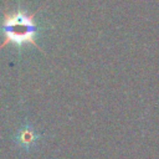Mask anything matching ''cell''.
<instances>
[{
	"instance_id": "cell-2",
	"label": "cell",
	"mask_w": 159,
	"mask_h": 159,
	"mask_svg": "<svg viewBox=\"0 0 159 159\" xmlns=\"http://www.w3.org/2000/svg\"><path fill=\"white\" fill-rule=\"evenodd\" d=\"M42 139V134L31 124L30 122H25L20 125V128L14 134L15 144L24 149L25 152H30L36 148Z\"/></svg>"
},
{
	"instance_id": "cell-1",
	"label": "cell",
	"mask_w": 159,
	"mask_h": 159,
	"mask_svg": "<svg viewBox=\"0 0 159 159\" xmlns=\"http://www.w3.org/2000/svg\"><path fill=\"white\" fill-rule=\"evenodd\" d=\"M42 9H39L31 14L27 12L25 9H22L20 5L14 11L4 10L2 21L0 25V31L2 32L4 40L0 45V50H2L7 45H12L14 47L17 48L19 52H21L24 46L32 45L34 47L43 52L41 46L37 45L36 36L45 29L40 27L35 22V15L39 14Z\"/></svg>"
}]
</instances>
